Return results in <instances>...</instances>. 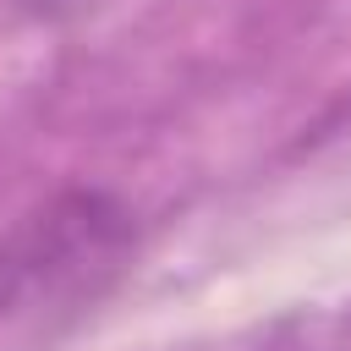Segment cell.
<instances>
[{"label":"cell","instance_id":"6da1fadb","mask_svg":"<svg viewBox=\"0 0 351 351\" xmlns=\"http://www.w3.org/2000/svg\"><path fill=\"white\" fill-rule=\"evenodd\" d=\"M137 219L104 186H60L0 225V335L82 313L132 258Z\"/></svg>","mask_w":351,"mask_h":351}]
</instances>
